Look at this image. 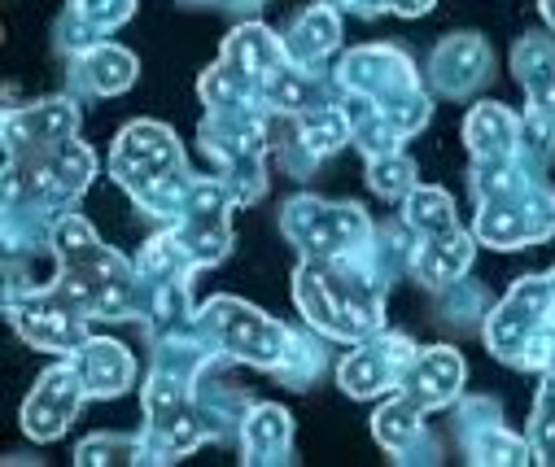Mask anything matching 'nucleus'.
I'll use <instances>...</instances> for the list:
<instances>
[{
    "mask_svg": "<svg viewBox=\"0 0 555 467\" xmlns=\"http://www.w3.org/2000/svg\"><path fill=\"white\" fill-rule=\"evenodd\" d=\"M546 18H555V0H546Z\"/></svg>",
    "mask_w": 555,
    "mask_h": 467,
    "instance_id": "1",
    "label": "nucleus"
}]
</instances>
